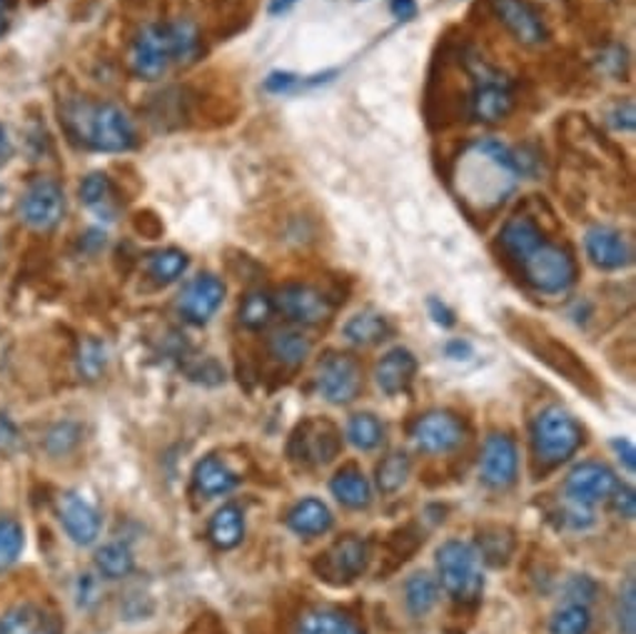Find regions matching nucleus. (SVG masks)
<instances>
[{"instance_id": "1", "label": "nucleus", "mask_w": 636, "mask_h": 634, "mask_svg": "<svg viewBox=\"0 0 636 634\" xmlns=\"http://www.w3.org/2000/svg\"><path fill=\"white\" fill-rule=\"evenodd\" d=\"M519 170L514 153L499 140H477L464 148L454 168V188L464 205L492 213L512 195Z\"/></svg>"}, {"instance_id": "26", "label": "nucleus", "mask_w": 636, "mask_h": 634, "mask_svg": "<svg viewBox=\"0 0 636 634\" xmlns=\"http://www.w3.org/2000/svg\"><path fill=\"white\" fill-rule=\"evenodd\" d=\"M292 634H362V630L347 615L337 610L315 607L297 620Z\"/></svg>"}, {"instance_id": "36", "label": "nucleus", "mask_w": 636, "mask_h": 634, "mask_svg": "<svg viewBox=\"0 0 636 634\" xmlns=\"http://www.w3.org/2000/svg\"><path fill=\"white\" fill-rule=\"evenodd\" d=\"M240 322L248 330H262L275 315V300L262 290H252L240 303Z\"/></svg>"}, {"instance_id": "11", "label": "nucleus", "mask_w": 636, "mask_h": 634, "mask_svg": "<svg viewBox=\"0 0 636 634\" xmlns=\"http://www.w3.org/2000/svg\"><path fill=\"white\" fill-rule=\"evenodd\" d=\"M410 435L417 450L430 452V455H444V452L457 450L467 440V427L454 412L432 410L415 420Z\"/></svg>"}, {"instance_id": "5", "label": "nucleus", "mask_w": 636, "mask_h": 634, "mask_svg": "<svg viewBox=\"0 0 636 634\" xmlns=\"http://www.w3.org/2000/svg\"><path fill=\"white\" fill-rule=\"evenodd\" d=\"M584 430L564 407H544L532 422V447L544 465H562L582 447Z\"/></svg>"}, {"instance_id": "48", "label": "nucleus", "mask_w": 636, "mask_h": 634, "mask_svg": "<svg viewBox=\"0 0 636 634\" xmlns=\"http://www.w3.org/2000/svg\"><path fill=\"white\" fill-rule=\"evenodd\" d=\"M599 58H602L599 60L602 68L607 70V73H612V76H622L624 68H627V63H629L627 53H624L622 46H609Z\"/></svg>"}, {"instance_id": "47", "label": "nucleus", "mask_w": 636, "mask_h": 634, "mask_svg": "<svg viewBox=\"0 0 636 634\" xmlns=\"http://www.w3.org/2000/svg\"><path fill=\"white\" fill-rule=\"evenodd\" d=\"M607 118L612 128L634 130V103L632 100H619V103L609 110Z\"/></svg>"}, {"instance_id": "7", "label": "nucleus", "mask_w": 636, "mask_h": 634, "mask_svg": "<svg viewBox=\"0 0 636 634\" xmlns=\"http://www.w3.org/2000/svg\"><path fill=\"white\" fill-rule=\"evenodd\" d=\"M519 265L524 280L544 295H559L577 280V263H574L569 250L552 245L547 240L527 260H522Z\"/></svg>"}, {"instance_id": "44", "label": "nucleus", "mask_w": 636, "mask_h": 634, "mask_svg": "<svg viewBox=\"0 0 636 634\" xmlns=\"http://www.w3.org/2000/svg\"><path fill=\"white\" fill-rule=\"evenodd\" d=\"M597 595V585H594V580H589L587 575L582 577H574L567 587V597L574 602V605H589V602Z\"/></svg>"}, {"instance_id": "12", "label": "nucleus", "mask_w": 636, "mask_h": 634, "mask_svg": "<svg viewBox=\"0 0 636 634\" xmlns=\"http://www.w3.org/2000/svg\"><path fill=\"white\" fill-rule=\"evenodd\" d=\"M489 8L494 18L507 28V33L517 43L537 48L549 40L547 20H544L539 8L529 3V0H489Z\"/></svg>"}, {"instance_id": "50", "label": "nucleus", "mask_w": 636, "mask_h": 634, "mask_svg": "<svg viewBox=\"0 0 636 634\" xmlns=\"http://www.w3.org/2000/svg\"><path fill=\"white\" fill-rule=\"evenodd\" d=\"M612 447L619 455V460L624 462V467H627L629 472H634V467H636V450H634L632 442L624 440V437H617V440H612Z\"/></svg>"}, {"instance_id": "22", "label": "nucleus", "mask_w": 636, "mask_h": 634, "mask_svg": "<svg viewBox=\"0 0 636 634\" xmlns=\"http://www.w3.org/2000/svg\"><path fill=\"white\" fill-rule=\"evenodd\" d=\"M499 243L502 250L507 253L514 263H522L527 260L534 250H537L544 243V235L539 225L534 223L529 215H514L504 223L502 233H499Z\"/></svg>"}, {"instance_id": "35", "label": "nucleus", "mask_w": 636, "mask_h": 634, "mask_svg": "<svg viewBox=\"0 0 636 634\" xmlns=\"http://www.w3.org/2000/svg\"><path fill=\"white\" fill-rule=\"evenodd\" d=\"M347 440L362 452H370L382 445L385 440V427L372 415V412H360V415L347 422Z\"/></svg>"}, {"instance_id": "19", "label": "nucleus", "mask_w": 636, "mask_h": 634, "mask_svg": "<svg viewBox=\"0 0 636 634\" xmlns=\"http://www.w3.org/2000/svg\"><path fill=\"white\" fill-rule=\"evenodd\" d=\"M58 512H60V522H63L68 537L73 540L75 545H83V547L93 545L100 535V515L90 502L73 495V492H68V495L60 497Z\"/></svg>"}, {"instance_id": "32", "label": "nucleus", "mask_w": 636, "mask_h": 634, "mask_svg": "<svg viewBox=\"0 0 636 634\" xmlns=\"http://www.w3.org/2000/svg\"><path fill=\"white\" fill-rule=\"evenodd\" d=\"M437 600H440L437 582H434L427 572H417V575H412L405 582V602H407L410 615H415V617L430 615L432 607L437 605Z\"/></svg>"}, {"instance_id": "42", "label": "nucleus", "mask_w": 636, "mask_h": 634, "mask_svg": "<svg viewBox=\"0 0 636 634\" xmlns=\"http://www.w3.org/2000/svg\"><path fill=\"white\" fill-rule=\"evenodd\" d=\"M482 540L494 542V550L484 552L479 560H487V562H492V565H504V562H507V557L512 555V537L504 535L502 530H494L492 535H489V532H484Z\"/></svg>"}, {"instance_id": "4", "label": "nucleus", "mask_w": 636, "mask_h": 634, "mask_svg": "<svg viewBox=\"0 0 636 634\" xmlns=\"http://www.w3.org/2000/svg\"><path fill=\"white\" fill-rule=\"evenodd\" d=\"M467 68L472 78L470 115L479 123H499L514 110V85L499 68L482 60L467 48Z\"/></svg>"}, {"instance_id": "14", "label": "nucleus", "mask_w": 636, "mask_h": 634, "mask_svg": "<svg viewBox=\"0 0 636 634\" xmlns=\"http://www.w3.org/2000/svg\"><path fill=\"white\" fill-rule=\"evenodd\" d=\"M272 300H275V310H280L287 320L307 328L327 322L332 318V310H335V305L330 303V298L322 293V290L305 283L282 285Z\"/></svg>"}, {"instance_id": "8", "label": "nucleus", "mask_w": 636, "mask_h": 634, "mask_svg": "<svg viewBox=\"0 0 636 634\" xmlns=\"http://www.w3.org/2000/svg\"><path fill=\"white\" fill-rule=\"evenodd\" d=\"M315 385L330 405H350L362 392V368L357 358L345 352H330L320 360Z\"/></svg>"}, {"instance_id": "25", "label": "nucleus", "mask_w": 636, "mask_h": 634, "mask_svg": "<svg viewBox=\"0 0 636 634\" xmlns=\"http://www.w3.org/2000/svg\"><path fill=\"white\" fill-rule=\"evenodd\" d=\"M0 634H58V625L40 607L18 605L0 617Z\"/></svg>"}, {"instance_id": "10", "label": "nucleus", "mask_w": 636, "mask_h": 634, "mask_svg": "<svg viewBox=\"0 0 636 634\" xmlns=\"http://www.w3.org/2000/svg\"><path fill=\"white\" fill-rule=\"evenodd\" d=\"M340 432L327 420H305L290 440V457L302 467L330 465L340 455Z\"/></svg>"}, {"instance_id": "13", "label": "nucleus", "mask_w": 636, "mask_h": 634, "mask_svg": "<svg viewBox=\"0 0 636 634\" xmlns=\"http://www.w3.org/2000/svg\"><path fill=\"white\" fill-rule=\"evenodd\" d=\"M65 215V193L55 180L38 178L28 185L23 200H20V218L23 223L40 233H48L60 225Z\"/></svg>"}, {"instance_id": "24", "label": "nucleus", "mask_w": 636, "mask_h": 634, "mask_svg": "<svg viewBox=\"0 0 636 634\" xmlns=\"http://www.w3.org/2000/svg\"><path fill=\"white\" fill-rule=\"evenodd\" d=\"M287 527L302 537L325 535V532L332 527V512L325 502L307 497L290 510Z\"/></svg>"}, {"instance_id": "38", "label": "nucleus", "mask_w": 636, "mask_h": 634, "mask_svg": "<svg viewBox=\"0 0 636 634\" xmlns=\"http://www.w3.org/2000/svg\"><path fill=\"white\" fill-rule=\"evenodd\" d=\"M592 625V615L587 605H574L569 602L562 607L549 622V634H587Z\"/></svg>"}, {"instance_id": "51", "label": "nucleus", "mask_w": 636, "mask_h": 634, "mask_svg": "<svg viewBox=\"0 0 636 634\" xmlns=\"http://www.w3.org/2000/svg\"><path fill=\"white\" fill-rule=\"evenodd\" d=\"M390 10H392V16H395L397 20H402V23H407V20H412L417 16V3L415 0H390Z\"/></svg>"}, {"instance_id": "41", "label": "nucleus", "mask_w": 636, "mask_h": 634, "mask_svg": "<svg viewBox=\"0 0 636 634\" xmlns=\"http://www.w3.org/2000/svg\"><path fill=\"white\" fill-rule=\"evenodd\" d=\"M103 368H105V352H103V348H100L98 342L88 340L85 345H83V350H80V372L93 380V378L100 375V370H103Z\"/></svg>"}, {"instance_id": "45", "label": "nucleus", "mask_w": 636, "mask_h": 634, "mask_svg": "<svg viewBox=\"0 0 636 634\" xmlns=\"http://www.w3.org/2000/svg\"><path fill=\"white\" fill-rule=\"evenodd\" d=\"M300 85H305V80H300L297 76H292V73H272L265 80V90L267 93H275V95L292 93V90H297Z\"/></svg>"}, {"instance_id": "3", "label": "nucleus", "mask_w": 636, "mask_h": 634, "mask_svg": "<svg viewBox=\"0 0 636 634\" xmlns=\"http://www.w3.org/2000/svg\"><path fill=\"white\" fill-rule=\"evenodd\" d=\"M70 133L80 143L100 150V153H125L135 148V128L130 118L113 103H78L65 110Z\"/></svg>"}, {"instance_id": "56", "label": "nucleus", "mask_w": 636, "mask_h": 634, "mask_svg": "<svg viewBox=\"0 0 636 634\" xmlns=\"http://www.w3.org/2000/svg\"><path fill=\"white\" fill-rule=\"evenodd\" d=\"M6 6H8V0H0V38H3L6 28H8V13H6Z\"/></svg>"}, {"instance_id": "29", "label": "nucleus", "mask_w": 636, "mask_h": 634, "mask_svg": "<svg viewBox=\"0 0 636 634\" xmlns=\"http://www.w3.org/2000/svg\"><path fill=\"white\" fill-rule=\"evenodd\" d=\"M342 332H345V338L350 342H355V345L370 348V345H380V342H385L392 335V325L385 315L367 310V313L350 318L345 322V328H342Z\"/></svg>"}, {"instance_id": "20", "label": "nucleus", "mask_w": 636, "mask_h": 634, "mask_svg": "<svg viewBox=\"0 0 636 634\" xmlns=\"http://www.w3.org/2000/svg\"><path fill=\"white\" fill-rule=\"evenodd\" d=\"M200 6L210 20L212 33L225 40L250 26L258 0H200Z\"/></svg>"}, {"instance_id": "34", "label": "nucleus", "mask_w": 636, "mask_h": 634, "mask_svg": "<svg viewBox=\"0 0 636 634\" xmlns=\"http://www.w3.org/2000/svg\"><path fill=\"white\" fill-rule=\"evenodd\" d=\"M95 567L105 580H123L133 572V555L123 542H110L98 550Z\"/></svg>"}, {"instance_id": "31", "label": "nucleus", "mask_w": 636, "mask_h": 634, "mask_svg": "<svg viewBox=\"0 0 636 634\" xmlns=\"http://www.w3.org/2000/svg\"><path fill=\"white\" fill-rule=\"evenodd\" d=\"M80 198L83 203L95 210L98 215H105L108 220H113V210H115V188L113 180H110L105 173H93L83 180L80 185Z\"/></svg>"}, {"instance_id": "54", "label": "nucleus", "mask_w": 636, "mask_h": 634, "mask_svg": "<svg viewBox=\"0 0 636 634\" xmlns=\"http://www.w3.org/2000/svg\"><path fill=\"white\" fill-rule=\"evenodd\" d=\"M16 440V430L10 425L8 420H0V445H6V442H13Z\"/></svg>"}, {"instance_id": "2", "label": "nucleus", "mask_w": 636, "mask_h": 634, "mask_svg": "<svg viewBox=\"0 0 636 634\" xmlns=\"http://www.w3.org/2000/svg\"><path fill=\"white\" fill-rule=\"evenodd\" d=\"M205 56L203 30L193 18L150 23L130 46V70L138 78L155 80L173 66H193Z\"/></svg>"}, {"instance_id": "33", "label": "nucleus", "mask_w": 636, "mask_h": 634, "mask_svg": "<svg viewBox=\"0 0 636 634\" xmlns=\"http://www.w3.org/2000/svg\"><path fill=\"white\" fill-rule=\"evenodd\" d=\"M185 270H188V255L178 248L158 250V253L148 258V275L160 285L175 283L178 278H183Z\"/></svg>"}, {"instance_id": "39", "label": "nucleus", "mask_w": 636, "mask_h": 634, "mask_svg": "<svg viewBox=\"0 0 636 634\" xmlns=\"http://www.w3.org/2000/svg\"><path fill=\"white\" fill-rule=\"evenodd\" d=\"M23 527L16 520H0V572H6L23 552Z\"/></svg>"}, {"instance_id": "18", "label": "nucleus", "mask_w": 636, "mask_h": 634, "mask_svg": "<svg viewBox=\"0 0 636 634\" xmlns=\"http://www.w3.org/2000/svg\"><path fill=\"white\" fill-rule=\"evenodd\" d=\"M584 245H587V255L592 263L602 270H622L627 268L634 258L629 240L609 225L592 228Z\"/></svg>"}, {"instance_id": "30", "label": "nucleus", "mask_w": 636, "mask_h": 634, "mask_svg": "<svg viewBox=\"0 0 636 634\" xmlns=\"http://www.w3.org/2000/svg\"><path fill=\"white\" fill-rule=\"evenodd\" d=\"M270 355L275 358L280 365L285 368H300L302 362L310 358L312 340L302 335L300 330H277L267 342Z\"/></svg>"}, {"instance_id": "21", "label": "nucleus", "mask_w": 636, "mask_h": 634, "mask_svg": "<svg viewBox=\"0 0 636 634\" xmlns=\"http://www.w3.org/2000/svg\"><path fill=\"white\" fill-rule=\"evenodd\" d=\"M415 372H417L415 355L405 348H395L377 362L375 380L385 395H400V392L410 390L412 380H415Z\"/></svg>"}, {"instance_id": "53", "label": "nucleus", "mask_w": 636, "mask_h": 634, "mask_svg": "<svg viewBox=\"0 0 636 634\" xmlns=\"http://www.w3.org/2000/svg\"><path fill=\"white\" fill-rule=\"evenodd\" d=\"M10 155H13V145H10V138L6 133V128L0 125V163H6Z\"/></svg>"}, {"instance_id": "40", "label": "nucleus", "mask_w": 636, "mask_h": 634, "mask_svg": "<svg viewBox=\"0 0 636 634\" xmlns=\"http://www.w3.org/2000/svg\"><path fill=\"white\" fill-rule=\"evenodd\" d=\"M617 620H619L622 634H636V585H634V577L624 582V587L619 592Z\"/></svg>"}, {"instance_id": "55", "label": "nucleus", "mask_w": 636, "mask_h": 634, "mask_svg": "<svg viewBox=\"0 0 636 634\" xmlns=\"http://www.w3.org/2000/svg\"><path fill=\"white\" fill-rule=\"evenodd\" d=\"M295 3V0H272V6H270V13L272 16H277L280 10H287V6Z\"/></svg>"}, {"instance_id": "28", "label": "nucleus", "mask_w": 636, "mask_h": 634, "mask_svg": "<svg viewBox=\"0 0 636 634\" xmlns=\"http://www.w3.org/2000/svg\"><path fill=\"white\" fill-rule=\"evenodd\" d=\"M330 490L332 495H335L342 505L352 507V510H362L370 505L372 500V487H370V480L362 475L357 467H345L340 470L335 477L330 482Z\"/></svg>"}, {"instance_id": "52", "label": "nucleus", "mask_w": 636, "mask_h": 634, "mask_svg": "<svg viewBox=\"0 0 636 634\" xmlns=\"http://www.w3.org/2000/svg\"><path fill=\"white\" fill-rule=\"evenodd\" d=\"M444 352H447V358H452V360H467V358H472V345L467 340H450Z\"/></svg>"}, {"instance_id": "15", "label": "nucleus", "mask_w": 636, "mask_h": 634, "mask_svg": "<svg viewBox=\"0 0 636 634\" xmlns=\"http://www.w3.org/2000/svg\"><path fill=\"white\" fill-rule=\"evenodd\" d=\"M617 487L619 480L607 465H602V462H582L579 467L569 472L567 482H564V495L569 497L572 505L589 510L597 502L609 500Z\"/></svg>"}, {"instance_id": "6", "label": "nucleus", "mask_w": 636, "mask_h": 634, "mask_svg": "<svg viewBox=\"0 0 636 634\" xmlns=\"http://www.w3.org/2000/svg\"><path fill=\"white\" fill-rule=\"evenodd\" d=\"M442 587L457 602H477L484 590L479 552L462 540H450L437 550Z\"/></svg>"}, {"instance_id": "23", "label": "nucleus", "mask_w": 636, "mask_h": 634, "mask_svg": "<svg viewBox=\"0 0 636 634\" xmlns=\"http://www.w3.org/2000/svg\"><path fill=\"white\" fill-rule=\"evenodd\" d=\"M193 482L200 495L218 497V495H228V492L235 490L240 477L220 457L210 455V457L200 460L195 465Z\"/></svg>"}, {"instance_id": "43", "label": "nucleus", "mask_w": 636, "mask_h": 634, "mask_svg": "<svg viewBox=\"0 0 636 634\" xmlns=\"http://www.w3.org/2000/svg\"><path fill=\"white\" fill-rule=\"evenodd\" d=\"M78 437H80V430L75 425H70V422H65V425H58L53 432H50L48 447H50V452L60 455V452H68L70 447H73Z\"/></svg>"}, {"instance_id": "9", "label": "nucleus", "mask_w": 636, "mask_h": 634, "mask_svg": "<svg viewBox=\"0 0 636 634\" xmlns=\"http://www.w3.org/2000/svg\"><path fill=\"white\" fill-rule=\"evenodd\" d=\"M367 562H370L367 542L355 535H347L337 540L332 547H327L322 555H317L312 567H315L320 580H325L335 587H342L362 577V572L367 570Z\"/></svg>"}, {"instance_id": "17", "label": "nucleus", "mask_w": 636, "mask_h": 634, "mask_svg": "<svg viewBox=\"0 0 636 634\" xmlns=\"http://www.w3.org/2000/svg\"><path fill=\"white\" fill-rule=\"evenodd\" d=\"M222 300H225V283L215 275H198L190 280L178 300V310L193 325H205V322L218 313Z\"/></svg>"}, {"instance_id": "46", "label": "nucleus", "mask_w": 636, "mask_h": 634, "mask_svg": "<svg viewBox=\"0 0 636 634\" xmlns=\"http://www.w3.org/2000/svg\"><path fill=\"white\" fill-rule=\"evenodd\" d=\"M612 502H614V510H617L619 517L634 520V515H636V497H634V490H632V487L619 485L617 490H614Z\"/></svg>"}, {"instance_id": "49", "label": "nucleus", "mask_w": 636, "mask_h": 634, "mask_svg": "<svg viewBox=\"0 0 636 634\" xmlns=\"http://www.w3.org/2000/svg\"><path fill=\"white\" fill-rule=\"evenodd\" d=\"M427 308H430V315H432V320L437 322V325H442V328H452L454 325V313L452 310L442 303V300H437V298H430V303H427Z\"/></svg>"}, {"instance_id": "27", "label": "nucleus", "mask_w": 636, "mask_h": 634, "mask_svg": "<svg viewBox=\"0 0 636 634\" xmlns=\"http://www.w3.org/2000/svg\"><path fill=\"white\" fill-rule=\"evenodd\" d=\"M208 535L212 545L220 550L238 547L242 542V535H245V517H242V510L238 505H222L210 520Z\"/></svg>"}, {"instance_id": "16", "label": "nucleus", "mask_w": 636, "mask_h": 634, "mask_svg": "<svg viewBox=\"0 0 636 634\" xmlns=\"http://www.w3.org/2000/svg\"><path fill=\"white\" fill-rule=\"evenodd\" d=\"M519 472V452L509 435H494L487 437L482 447L479 460V475L482 482L492 490H507L514 485Z\"/></svg>"}, {"instance_id": "37", "label": "nucleus", "mask_w": 636, "mask_h": 634, "mask_svg": "<svg viewBox=\"0 0 636 634\" xmlns=\"http://www.w3.org/2000/svg\"><path fill=\"white\" fill-rule=\"evenodd\" d=\"M410 470H412V462L405 452H390V455L377 465V487L382 492H387V495H392V492H397L402 490V485H405L410 477Z\"/></svg>"}]
</instances>
